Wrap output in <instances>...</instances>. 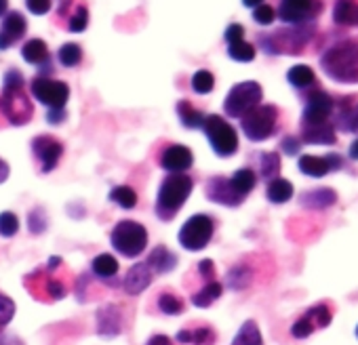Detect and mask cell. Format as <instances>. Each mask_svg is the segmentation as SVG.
<instances>
[{"label": "cell", "instance_id": "cell-40", "mask_svg": "<svg viewBox=\"0 0 358 345\" xmlns=\"http://www.w3.org/2000/svg\"><path fill=\"white\" fill-rule=\"evenodd\" d=\"M57 59H59V64L66 66V68H76V66L83 61V49H80V45H76V43H66V45L59 49Z\"/></svg>", "mask_w": 358, "mask_h": 345}, {"label": "cell", "instance_id": "cell-19", "mask_svg": "<svg viewBox=\"0 0 358 345\" xmlns=\"http://www.w3.org/2000/svg\"><path fill=\"white\" fill-rule=\"evenodd\" d=\"M97 332L106 339L116 337L122 332V311L118 305L108 303L103 307H99L97 311Z\"/></svg>", "mask_w": 358, "mask_h": 345}, {"label": "cell", "instance_id": "cell-49", "mask_svg": "<svg viewBox=\"0 0 358 345\" xmlns=\"http://www.w3.org/2000/svg\"><path fill=\"white\" fill-rule=\"evenodd\" d=\"M224 38H226L228 45H230V43H236V41H243V38H245V28H243L241 24H230V26L226 28Z\"/></svg>", "mask_w": 358, "mask_h": 345}, {"label": "cell", "instance_id": "cell-42", "mask_svg": "<svg viewBox=\"0 0 358 345\" xmlns=\"http://www.w3.org/2000/svg\"><path fill=\"white\" fill-rule=\"evenodd\" d=\"M215 87V76L209 70H199L192 76V91L199 95H209Z\"/></svg>", "mask_w": 358, "mask_h": 345}, {"label": "cell", "instance_id": "cell-51", "mask_svg": "<svg viewBox=\"0 0 358 345\" xmlns=\"http://www.w3.org/2000/svg\"><path fill=\"white\" fill-rule=\"evenodd\" d=\"M66 108L64 110H49V114H47V122L49 124H53V126H57V124H62V122H66Z\"/></svg>", "mask_w": 358, "mask_h": 345}, {"label": "cell", "instance_id": "cell-11", "mask_svg": "<svg viewBox=\"0 0 358 345\" xmlns=\"http://www.w3.org/2000/svg\"><path fill=\"white\" fill-rule=\"evenodd\" d=\"M30 91L34 99H38L49 110H64L70 99V87L64 80H55L51 76L36 74L30 82Z\"/></svg>", "mask_w": 358, "mask_h": 345}, {"label": "cell", "instance_id": "cell-23", "mask_svg": "<svg viewBox=\"0 0 358 345\" xmlns=\"http://www.w3.org/2000/svg\"><path fill=\"white\" fill-rule=\"evenodd\" d=\"M301 141L303 143H316V145H333L337 141L335 126L324 124H301Z\"/></svg>", "mask_w": 358, "mask_h": 345}, {"label": "cell", "instance_id": "cell-6", "mask_svg": "<svg viewBox=\"0 0 358 345\" xmlns=\"http://www.w3.org/2000/svg\"><path fill=\"white\" fill-rule=\"evenodd\" d=\"M110 242L116 253L127 259H137L148 247V230L131 219L118 221L110 234Z\"/></svg>", "mask_w": 358, "mask_h": 345}, {"label": "cell", "instance_id": "cell-15", "mask_svg": "<svg viewBox=\"0 0 358 345\" xmlns=\"http://www.w3.org/2000/svg\"><path fill=\"white\" fill-rule=\"evenodd\" d=\"M205 194H207V198L211 203H217V205H224V207H238L245 200L234 190V186L230 184V177H222V175H215V177L207 179Z\"/></svg>", "mask_w": 358, "mask_h": 345}, {"label": "cell", "instance_id": "cell-7", "mask_svg": "<svg viewBox=\"0 0 358 345\" xmlns=\"http://www.w3.org/2000/svg\"><path fill=\"white\" fill-rule=\"evenodd\" d=\"M64 267V261L62 257H51L49 259V272H34L30 276H26V282H36V286H28L32 297L34 299H41V301H57V299H64L66 293H68V286L62 278H57V272Z\"/></svg>", "mask_w": 358, "mask_h": 345}, {"label": "cell", "instance_id": "cell-55", "mask_svg": "<svg viewBox=\"0 0 358 345\" xmlns=\"http://www.w3.org/2000/svg\"><path fill=\"white\" fill-rule=\"evenodd\" d=\"M266 0H243V5L245 7H249V9H255V7H259V5H264Z\"/></svg>", "mask_w": 358, "mask_h": 345}, {"label": "cell", "instance_id": "cell-57", "mask_svg": "<svg viewBox=\"0 0 358 345\" xmlns=\"http://www.w3.org/2000/svg\"><path fill=\"white\" fill-rule=\"evenodd\" d=\"M356 337H358V326H356Z\"/></svg>", "mask_w": 358, "mask_h": 345}, {"label": "cell", "instance_id": "cell-35", "mask_svg": "<svg viewBox=\"0 0 358 345\" xmlns=\"http://www.w3.org/2000/svg\"><path fill=\"white\" fill-rule=\"evenodd\" d=\"M287 80L295 87V89H308L316 82V76L312 72L310 66H293L287 72Z\"/></svg>", "mask_w": 358, "mask_h": 345}, {"label": "cell", "instance_id": "cell-22", "mask_svg": "<svg viewBox=\"0 0 358 345\" xmlns=\"http://www.w3.org/2000/svg\"><path fill=\"white\" fill-rule=\"evenodd\" d=\"M352 97H343L335 112V129L343 133H358V103L350 101Z\"/></svg>", "mask_w": 358, "mask_h": 345}, {"label": "cell", "instance_id": "cell-38", "mask_svg": "<svg viewBox=\"0 0 358 345\" xmlns=\"http://www.w3.org/2000/svg\"><path fill=\"white\" fill-rule=\"evenodd\" d=\"M89 26V11L85 5H74V9L68 13V22H66V28L74 34H80L85 28Z\"/></svg>", "mask_w": 358, "mask_h": 345}, {"label": "cell", "instance_id": "cell-28", "mask_svg": "<svg viewBox=\"0 0 358 345\" xmlns=\"http://www.w3.org/2000/svg\"><path fill=\"white\" fill-rule=\"evenodd\" d=\"M177 116L186 129H201L205 122V114L201 110H196L188 99L177 101Z\"/></svg>", "mask_w": 358, "mask_h": 345}, {"label": "cell", "instance_id": "cell-4", "mask_svg": "<svg viewBox=\"0 0 358 345\" xmlns=\"http://www.w3.org/2000/svg\"><path fill=\"white\" fill-rule=\"evenodd\" d=\"M314 36V26L308 24H297L295 28L289 30H276L270 36H259V43L268 55H278V53H301L303 47L310 43Z\"/></svg>", "mask_w": 358, "mask_h": 345}, {"label": "cell", "instance_id": "cell-13", "mask_svg": "<svg viewBox=\"0 0 358 345\" xmlns=\"http://www.w3.org/2000/svg\"><path fill=\"white\" fill-rule=\"evenodd\" d=\"M32 154L38 160L41 172H51L57 168L64 156V143L51 135H38L32 139Z\"/></svg>", "mask_w": 358, "mask_h": 345}, {"label": "cell", "instance_id": "cell-16", "mask_svg": "<svg viewBox=\"0 0 358 345\" xmlns=\"http://www.w3.org/2000/svg\"><path fill=\"white\" fill-rule=\"evenodd\" d=\"M160 166L169 172H186L192 168L194 164V154L190 147L186 145H179V143H171L160 152L158 158Z\"/></svg>", "mask_w": 358, "mask_h": 345}, {"label": "cell", "instance_id": "cell-3", "mask_svg": "<svg viewBox=\"0 0 358 345\" xmlns=\"http://www.w3.org/2000/svg\"><path fill=\"white\" fill-rule=\"evenodd\" d=\"M192 190H194V179L190 175H186V172H169V177H164V182L158 188V196L154 205L156 217L160 221L175 219V215L182 211V207L190 198Z\"/></svg>", "mask_w": 358, "mask_h": 345}, {"label": "cell", "instance_id": "cell-56", "mask_svg": "<svg viewBox=\"0 0 358 345\" xmlns=\"http://www.w3.org/2000/svg\"><path fill=\"white\" fill-rule=\"evenodd\" d=\"M9 13V0H0V20Z\"/></svg>", "mask_w": 358, "mask_h": 345}, {"label": "cell", "instance_id": "cell-30", "mask_svg": "<svg viewBox=\"0 0 358 345\" xmlns=\"http://www.w3.org/2000/svg\"><path fill=\"white\" fill-rule=\"evenodd\" d=\"M230 184L234 186V190L243 198H247L253 192V188L257 186V175H255V170H251V168H238L230 177Z\"/></svg>", "mask_w": 358, "mask_h": 345}, {"label": "cell", "instance_id": "cell-41", "mask_svg": "<svg viewBox=\"0 0 358 345\" xmlns=\"http://www.w3.org/2000/svg\"><path fill=\"white\" fill-rule=\"evenodd\" d=\"M308 316L312 318L316 330L318 328H324L331 322V318H333V305H329L327 301H320V303H316L314 307L308 309Z\"/></svg>", "mask_w": 358, "mask_h": 345}, {"label": "cell", "instance_id": "cell-21", "mask_svg": "<svg viewBox=\"0 0 358 345\" xmlns=\"http://www.w3.org/2000/svg\"><path fill=\"white\" fill-rule=\"evenodd\" d=\"M150 282H152V270L143 261V263H135L127 272V276L122 280V288L127 295H141L150 286Z\"/></svg>", "mask_w": 358, "mask_h": 345}, {"label": "cell", "instance_id": "cell-12", "mask_svg": "<svg viewBox=\"0 0 358 345\" xmlns=\"http://www.w3.org/2000/svg\"><path fill=\"white\" fill-rule=\"evenodd\" d=\"M322 11V3L318 0H280L276 17L289 26L308 24Z\"/></svg>", "mask_w": 358, "mask_h": 345}, {"label": "cell", "instance_id": "cell-47", "mask_svg": "<svg viewBox=\"0 0 358 345\" xmlns=\"http://www.w3.org/2000/svg\"><path fill=\"white\" fill-rule=\"evenodd\" d=\"M45 228H47L45 213H43L41 209H34V211L30 213V230H32V234H43Z\"/></svg>", "mask_w": 358, "mask_h": 345}, {"label": "cell", "instance_id": "cell-39", "mask_svg": "<svg viewBox=\"0 0 358 345\" xmlns=\"http://www.w3.org/2000/svg\"><path fill=\"white\" fill-rule=\"evenodd\" d=\"M228 55H230L234 61L249 64V61L255 59V47L243 38V41H236V43H230V45H228Z\"/></svg>", "mask_w": 358, "mask_h": 345}, {"label": "cell", "instance_id": "cell-31", "mask_svg": "<svg viewBox=\"0 0 358 345\" xmlns=\"http://www.w3.org/2000/svg\"><path fill=\"white\" fill-rule=\"evenodd\" d=\"M91 270H93V274H95L97 278L110 280V278H114V276L118 274V261H116V257H112V255H108V253H101V255H97V257L93 259Z\"/></svg>", "mask_w": 358, "mask_h": 345}, {"label": "cell", "instance_id": "cell-46", "mask_svg": "<svg viewBox=\"0 0 358 345\" xmlns=\"http://www.w3.org/2000/svg\"><path fill=\"white\" fill-rule=\"evenodd\" d=\"M253 20H255V24H259V26H270V24H274V20H276V11L270 7V5H259V7H255L253 9Z\"/></svg>", "mask_w": 358, "mask_h": 345}, {"label": "cell", "instance_id": "cell-53", "mask_svg": "<svg viewBox=\"0 0 358 345\" xmlns=\"http://www.w3.org/2000/svg\"><path fill=\"white\" fill-rule=\"evenodd\" d=\"M9 172H11V168H9V164L0 158V184H5L7 179H9Z\"/></svg>", "mask_w": 358, "mask_h": 345}, {"label": "cell", "instance_id": "cell-10", "mask_svg": "<svg viewBox=\"0 0 358 345\" xmlns=\"http://www.w3.org/2000/svg\"><path fill=\"white\" fill-rule=\"evenodd\" d=\"M213 232H215V221L209 217V215H194V217H190L184 226H182V230H179V244H182L186 251H192V253H196V251H203L209 242H211V238H213Z\"/></svg>", "mask_w": 358, "mask_h": 345}, {"label": "cell", "instance_id": "cell-48", "mask_svg": "<svg viewBox=\"0 0 358 345\" xmlns=\"http://www.w3.org/2000/svg\"><path fill=\"white\" fill-rule=\"evenodd\" d=\"M26 7L32 15H47L51 11V0H26Z\"/></svg>", "mask_w": 358, "mask_h": 345}, {"label": "cell", "instance_id": "cell-26", "mask_svg": "<svg viewBox=\"0 0 358 345\" xmlns=\"http://www.w3.org/2000/svg\"><path fill=\"white\" fill-rule=\"evenodd\" d=\"M184 345H213L215 343V330L211 326H199V328H182L175 337Z\"/></svg>", "mask_w": 358, "mask_h": 345}, {"label": "cell", "instance_id": "cell-8", "mask_svg": "<svg viewBox=\"0 0 358 345\" xmlns=\"http://www.w3.org/2000/svg\"><path fill=\"white\" fill-rule=\"evenodd\" d=\"M201 131L207 135L213 152L220 158H230L238 152V135L226 118H222L217 114H209V116H205Z\"/></svg>", "mask_w": 358, "mask_h": 345}, {"label": "cell", "instance_id": "cell-24", "mask_svg": "<svg viewBox=\"0 0 358 345\" xmlns=\"http://www.w3.org/2000/svg\"><path fill=\"white\" fill-rule=\"evenodd\" d=\"M333 22L341 28L358 26V0H335Z\"/></svg>", "mask_w": 358, "mask_h": 345}, {"label": "cell", "instance_id": "cell-43", "mask_svg": "<svg viewBox=\"0 0 358 345\" xmlns=\"http://www.w3.org/2000/svg\"><path fill=\"white\" fill-rule=\"evenodd\" d=\"M17 232H20V219H17V215L11 213V211L0 213V236H3V238H13Z\"/></svg>", "mask_w": 358, "mask_h": 345}, {"label": "cell", "instance_id": "cell-9", "mask_svg": "<svg viewBox=\"0 0 358 345\" xmlns=\"http://www.w3.org/2000/svg\"><path fill=\"white\" fill-rule=\"evenodd\" d=\"M264 99V89L255 80H245L238 82L230 89L226 101H224V112L230 118H243L247 112L257 108Z\"/></svg>", "mask_w": 358, "mask_h": 345}, {"label": "cell", "instance_id": "cell-5", "mask_svg": "<svg viewBox=\"0 0 358 345\" xmlns=\"http://www.w3.org/2000/svg\"><path fill=\"white\" fill-rule=\"evenodd\" d=\"M278 118H280V112H278L276 105L259 103L257 108H253L251 112H247L241 118V129H243V133L247 135L249 141L259 143V141L270 139L276 133Z\"/></svg>", "mask_w": 358, "mask_h": 345}, {"label": "cell", "instance_id": "cell-27", "mask_svg": "<svg viewBox=\"0 0 358 345\" xmlns=\"http://www.w3.org/2000/svg\"><path fill=\"white\" fill-rule=\"evenodd\" d=\"M224 293V286L222 282L217 280H209V282H203L201 288H196L192 295H190V301L196 305V307H209L213 301H217Z\"/></svg>", "mask_w": 358, "mask_h": 345}, {"label": "cell", "instance_id": "cell-37", "mask_svg": "<svg viewBox=\"0 0 358 345\" xmlns=\"http://www.w3.org/2000/svg\"><path fill=\"white\" fill-rule=\"evenodd\" d=\"M110 200H112L114 205H118L120 209H127V211H131V209L137 207V194H135V190L129 188V186H116V188H112Z\"/></svg>", "mask_w": 358, "mask_h": 345}, {"label": "cell", "instance_id": "cell-18", "mask_svg": "<svg viewBox=\"0 0 358 345\" xmlns=\"http://www.w3.org/2000/svg\"><path fill=\"white\" fill-rule=\"evenodd\" d=\"M341 166V158L337 154L327 156H301L299 158V170L308 177H324L329 170H337Z\"/></svg>", "mask_w": 358, "mask_h": 345}, {"label": "cell", "instance_id": "cell-36", "mask_svg": "<svg viewBox=\"0 0 358 345\" xmlns=\"http://www.w3.org/2000/svg\"><path fill=\"white\" fill-rule=\"evenodd\" d=\"M280 172V156L278 152H268L259 156V175L268 182L276 179Z\"/></svg>", "mask_w": 358, "mask_h": 345}, {"label": "cell", "instance_id": "cell-54", "mask_svg": "<svg viewBox=\"0 0 358 345\" xmlns=\"http://www.w3.org/2000/svg\"><path fill=\"white\" fill-rule=\"evenodd\" d=\"M348 156H350L352 160H358V139L352 141V145H350V149H348Z\"/></svg>", "mask_w": 358, "mask_h": 345}, {"label": "cell", "instance_id": "cell-20", "mask_svg": "<svg viewBox=\"0 0 358 345\" xmlns=\"http://www.w3.org/2000/svg\"><path fill=\"white\" fill-rule=\"evenodd\" d=\"M22 57L30 64L41 68V76H49V66H51V53L45 41L41 38H32L22 47Z\"/></svg>", "mask_w": 358, "mask_h": 345}, {"label": "cell", "instance_id": "cell-32", "mask_svg": "<svg viewBox=\"0 0 358 345\" xmlns=\"http://www.w3.org/2000/svg\"><path fill=\"white\" fill-rule=\"evenodd\" d=\"M337 200L335 192L333 190H314V192H306L301 196V205L308 207V209H327L331 207L333 203Z\"/></svg>", "mask_w": 358, "mask_h": 345}, {"label": "cell", "instance_id": "cell-34", "mask_svg": "<svg viewBox=\"0 0 358 345\" xmlns=\"http://www.w3.org/2000/svg\"><path fill=\"white\" fill-rule=\"evenodd\" d=\"M232 345H264V339H262V332H259L255 320H247L241 326V330L234 337Z\"/></svg>", "mask_w": 358, "mask_h": 345}, {"label": "cell", "instance_id": "cell-50", "mask_svg": "<svg viewBox=\"0 0 358 345\" xmlns=\"http://www.w3.org/2000/svg\"><path fill=\"white\" fill-rule=\"evenodd\" d=\"M299 145H301V141L297 139V137H285L282 141H280V149L285 152V154H289V156H295L297 152H299Z\"/></svg>", "mask_w": 358, "mask_h": 345}, {"label": "cell", "instance_id": "cell-17", "mask_svg": "<svg viewBox=\"0 0 358 345\" xmlns=\"http://www.w3.org/2000/svg\"><path fill=\"white\" fill-rule=\"evenodd\" d=\"M28 32V22L20 11H9L0 24V51L11 49Z\"/></svg>", "mask_w": 358, "mask_h": 345}, {"label": "cell", "instance_id": "cell-33", "mask_svg": "<svg viewBox=\"0 0 358 345\" xmlns=\"http://www.w3.org/2000/svg\"><path fill=\"white\" fill-rule=\"evenodd\" d=\"M156 303H158V309L162 314H166V316H179V314L186 309V301L179 297V295L171 293V291H162L158 295V301Z\"/></svg>", "mask_w": 358, "mask_h": 345}, {"label": "cell", "instance_id": "cell-45", "mask_svg": "<svg viewBox=\"0 0 358 345\" xmlns=\"http://www.w3.org/2000/svg\"><path fill=\"white\" fill-rule=\"evenodd\" d=\"M316 330V326H314V322H312V318L308 316V314H303L293 326H291V335L295 337V339H306L308 335H312Z\"/></svg>", "mask_w": 358, "mask_h": 345}, {"label": "cell", "instance_id": "cell-44", "mask_svg": "<svg viewBox=\"0 0 358 345\" xmlns=\"http://www.w3.org/2000/svg\"><path fill=\"white\" fill-rule=\"evenodd\" d=\"M15 316V303L11 297H7L5 293H0V330H3Z\"/></svg>", "mask_w": 358, "mask_h": 345}, {"label": "cell", "instance_id": "cell-2", "mask_svg": "<svg viewBox=\"0 0 358 345\" xmlns=\"http://www.w3.org/2000/svg\"><path fill=\"white\" fill-rule=\"evenodd\" d=\"M0 114L13 126H24L32 120V103L24 91V74L9 70L3 78V95H0Z\"/></svg>", "mask_w": 358, "mask_h": 345}, {"label": "cell", "instance_id": "cell-25", "mask_svg": "<svg viewBox=\"0 0 358 345\" xmlns=\"http://www.w3.org/2000/svg\"><path fill=\"white\" fill-rule=\"evenodd\" d=\"M148 267L152 270V274H169L171 270H175L177 267V255L175 253H171L166 247H156L152 253H150V257H148Z\"/></svg>", "mask_w": 358, "mask_h": 345}, {"label": "cell", "instance_id": "cell-1", "mask_svg": "<svg viewBox=\"0 0 358 345\" xmlns=\"http://www.w3.org/2000/svg\"><path fill=\"white\" fill-rule=\"evenodd\" d=\"M320 68L339 85H358V36L329 47L320 57Z\"/></svg>", "mask_w": 358, "mask_h": 345}, {"label": "cell", "instance_id": "cell-52", "mask_svg": "<svg viewBox=\"0 0 358 345\" xmlns=\"http://www.w3.org/2000/svg\"><path fill=\"white\" fill-rule=\"evenodd\" d=\"M145 345H173V341L164 335H154V337H150V341Z\"/></svg>", "mask_w": 358, "mask_h": 345}, {"label": "cell", "instance_id": "cell-14", "mask_svg": "<svg viewBox=\"0 0 358 345\" xmlns=\"http://www.w3.org/2000/svg\"><path fill=\"white\" fill-rule=\"evenodd\" d=\"M333 99L331 95H327L322 89L314 91L308 95L306 99V108L301 114V124H324L329 122L331 114H333Z\"/></svg>", "mask_w": 358, "mask_h": 345}, {"label": "cell", "instance_id": "cell-29", "mask_svg": "<svg viewBox=\"0 0 358 345\" xmlns=\"http://www.w3.org/2000/svg\"><path fill=\"white\" fill-rule=\"evenodd\" d=\"M266 196L274 205H285V203H289L293 198V184L282 179V177H276V179L268 182Z\"/></svg>", "mask_w": 358, "mask_h": 345}]
</instances>
